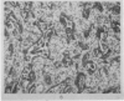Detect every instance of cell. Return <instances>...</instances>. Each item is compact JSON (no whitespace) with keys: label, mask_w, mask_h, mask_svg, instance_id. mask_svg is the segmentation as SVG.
I'll return each mask as SVG.
<instances>
[{"label":"cell","mask_w":124,"mask_h":101,"mask_svg":"<svg viewBox=\"0 0 124 101\" xmlns=\"http://www.w3.org/2000/svg\"><path fill=\"white\" fill-rule=\"evenodd\" d=\"M86 75L83 74V73H78L77 74V76H76V80H75V83H76V86H77V89H78V91L79 92H82L85 90V87H86Z\"/></svg>","instance_id":"obj_1"},{"label":"cell","mask_w":124,"mask_h":101,"mask_svg":"<svg viewBox=\"0 0 124 101\" xmlns=\"http://www.w3.org/2000/svg\"><path fill=\"white\" fill-rule=\"evenodd\" d=\"M72 57H70V55H68V53L66 51V53H63V59H62V65L63 66H66V67H70L72 64H73V61H72Z\"/></svg>","instance_id":"obj_2"},{"label":"cell","mask_w":124,"mask_h":101,"mask_svg":"<svg viewBox=\"0 0 124 101\" xmlns=\"http://www.w3.org/2000/svg\"><path fill=\"white\" fill-rule=\"evenodd\" d=\"M35 25L39 28V30H40V31L42 33V34L46 31L47 28H48V25H47V24L44 21V20H39V21H36V23H35Z\"/></svg>","instance_id":"obj_3"},{"label":"cell","mask_w":124,"mask_h":101,"mask_svg":"<svg viewBox=\"0 0 124 101\" xmlns=\"http://www.w3.org/2000/svg\"><path fill=\"white\" fill-rule=\"evenodd\" d=\"M52 35H55V29H54V28H50V29H47V33L45 34L44 39H45V40H50Z\"/></svg>","instance_id":"obj_4"},{"label":"cell","mask_w":124,"mask_h":101,"mask_svg":"<svg viewBox=\"0 0 124 101\" xmlns=\"http://www.w3.org/2000/svg\"><path fill=\"white\" fill-rule=\"evenodd\" d=\"M109 11L112 13V14H116V15H119V13H120V6H119V3L116 5V6H112L110 9H109Z\"/></svg>","instance_id":"obj_5"},{"label":"cell","mask_w":124,"mask_h":101,"mask_svg":"<svg viewBox=\"0 0 124 101\" xmlns=\"http://www.w3.org/2000/svg\"><path fill=\"white\" fill-rule=\"evenodd\" d=\"M107 39H108V30H104V31H102V34L99 35V40L103 43H107Z\"/></svg>","instance_id":"obj_6"},{"label":"cell","mask_w":124,"mask_h":101,"mask_svg":"<svg viewBox=\"0 0 124 101\" xmlns=\"http://www.w3.org/2000/svg\"><path fill=\"white\" fill-rule=\"evenodd\" d=\"M104 30H107V28H106L104 25H98L97 31H96V36H97V39H98V40H99V35L102 34V31H104Z\"/></svg>","instance_id":"obj_7"},{"label":"cell","mask_w":124,"mask_h":101,"mask_svg":"<svg viewBox=\"0 0 124 101\" xmlns=\"http://www.w3.org/2000/svg\"><path fill=\"white\" fill-rule=\"evenodd\" d=\"M92 56H93V53H89V51H88L83 57H82V65H85L87 61H89V59H91Z\"/></svg>","instance_id":"obj_8"},{"label":"cell","mask_w":124,"mask_h":101,"mask_svg":"<svg viewBox=\"0 0 124 101\" xmlns=\"http://www.w3.org/2000/svg\"><path fill=\"white\" fill-rule=\"evenodd\" d=\"M27 79H29V81H30L31 84L35 83V81H36V73H35V71H30V73H29Z\"/></svg>","instance_id":"obj_9"},{"label":"cell","mask_w":124,"mask_h":101,"mask_svg":"<svg viewBox=\"0 0 124 101\" xmlns=\"http://www.w3.org/2000/svg\"><path fill=\"white\" fill-rule=\"evenodd\" d=\"M40 53H42V50H41V47L36 44V45L34 46V49L31 50V54H32V55H36V54H40Z\"/></svg>","instance_id":"obj_10"},{"label":"cell","mask_w":124,"mask_h":101,"mask_svg":"<svg viewBox=\"0 0 124 101\" xmlns=\"http://www.w3.org/2000/svg\"><path fill=\"white\" fill-rule=\"evenodd\" d=\"M89 14H91V9L89 8H85L83 9V13H82L83 19H89Z\"/></svg>","instance_id":"obj_11"},{"label":"cell","mask_w":124,"mask_h":101,"mask_svg":"<svg viewBox=\"0 0 124 101\" xmlns=\"http://www.w3.org/2000/svg\"><path fill=\"white\" fill-rule=\"evenodd\" d=\"M93 56H101L102 54H103V51H102V50H101V47H94V49H93Z\"/></svg>","instance_id":"obj_12"},{"label":"cell","mask_w":124,"mask_h":101,"mask_svg":"<svg viewBox=\"0 0 124 101\" xmlns=\"http://www.w3.org/2000/svg\"><path fill=\"white\" fill-rule=\"evenodd\" d=\"M92 9H96V10H98V11H103V5L101 4V3H94L92 5Z\"/></svg>","instance_id":"obj_13"},{"label":"cell","mask_w":124,"mask_h":101,"mask_svg":"<svg viewBox=\"0 0 124 101\" xmlns=\"http://www.w3.org/2000/svg\"><path fill=\"white\" fill-rule=\"evenodd\" d=\"M44 79H45V84H47V85L52 84V77H51V75L45 74V75H44Z\"/></svg>","instance_id":"obj_14"},{"label":"cell","mask_w":124,"mask_h":101,"mask_svg":"<svg viewBox=\"0 0 124 101\" xmlns=\"http://www.w3.org/2000/svg\"><path fill=\"white\" fill-rule=\"evenodd\" d=\"M106 20H108V19H107L106 16L102 15V16H98V18H97V23H98V25H103V23H104Z\"/></svg>","instance_id":"obj_15"},{"label":"cell","mask_w":124,"mask_h":101,"mask_svg":"<svg viewBox=\"0 0 124 101\" xmlns=\"http://www.w3.org/2000/svg\"><path fill=\"white\" fill-rule=\"evenodd\" d=\"M60 24L63 28H67V21H66V18L63 15H61V18H60Z\"/></svg>","instance_id":"obj_16"},{"label":"cell","mask_w":124,"mask_h":101,"mask_svg":"<svg viewBox=\"0 0 124 101\" xmlns=\"http://www.w3.org/2000/svg\"><path fill=\"white\" fill-rule=\"evenodd\" d=\"M108 49H109V45H107L106 43H103V41H101V50H102L103 53H106V51H107Z\"/></svg>","instance_id":"obj_17"},{"label":"cell","mask_w":124,"mask_h":101,"mask_svg":"<svg viewBox=\"0 0 124 101\" xmlns=\"http://www.w3.org/2000/svg\"><path fill=\"white\" fill-rule=\"evenodd\" d=\"M36 85L35 84H32V85H30V86H27V91L29 92H36Z\"/></svg>","instance_id":"obj_18"},{"label":"cell","mask_w":124,"mask_h":101,"mask_svg":"<svg viewBox=\"0 0 124 101\" xmlns=\"http://www.w3.org/2000/svg\"><path fill=\"white\" fill-rule=\"evenodd\" d=\"M73 91H75V87L71 86V85H67L66 89L63 90V92H73Z\"/></svg>","instance_id":"obj_19"},{"label":"cell","mask_w":124,"mask_h":101,"mask_svg":"<svg viewBox=\"0 0 124 101\" xmlns=\"http://www.w3.org/2000/svg\"><path fill=\"white\" fill-rule=\"evenodd\" d=\"M31 8H32V3L31 1H29V3H26L24 5V9L26 10V11H31Z\"/></svg>","instance_id":"obj_20"},{"label":"cell","mask_w":124,"mask_h":101,"mask_svg":"<svg viewBox=\"0 0 124 101\" xmlns=\"http://www.w3.org/2000/svg\"><path fill=\"white\" fill-rule=\"evenodd\" d=\"M78 45H79V47H81L82 50H88V45H87L86 43H83V41H79Z\"/></svg>","instance_id":"obj_21"},{"label":"cell","mask_w":124,"mask_h":101,"mask_svg":"<svg viewBox=\"0 0 124 101\" xmlns=\"http://www.w3.org/2000/svg\"><path fill=\"white\" fill-rule=\"evenodd\" d=\"M31 69H32V65H27V66H25V69H24V74H29V73L31 71Z\"/></svg>","instance_id":"obj_22"},{"label":"cell","mask_w":124,"mask_h":101,"mask_svg":"<svg viewBox=\"0 0 124 101\" xmlns=\"http://www.w3.org/2000/svg\"><path fill=\"white\" fill-rule=\"evenodd\" d=\"M61 66H62V61H57V63H55V65H54L55 69H60Z\"/></svg>","instance_id":"obj_23"},{"label":"cell","mask_w":124,"mask_h":101,"mask_svg":"<svg viewBox=\"0 0 124 101\" xmlns=\"http://www.w3.org/2000/svg\"><path fill=\"white\" fill-rule=\"evenodd\" d=\"M112 30H113L114 33H117V34H119V33H120V28H119V26H114V28H112Z\"/></svg>","instance_id":"obj_24"},{"label":"cell","mask_w":124,"mask_h":101,"mask_svg":"<svg viewBox=\"0 0 124 101\" xmlns=\"http://www.w3.org/2000/svg\"><path fill=\"white\" fill-rule=\"evenodd\" d=\"M36 91H39V92H44L45 91V87H44V85H41V86H39L37 87V90Z\"/></svg>","instance_id":"obj_25"},{"label":"cell","mask_w":124,"mask_h":101,"mask_svg":"<svg viewBox=\"0 0 124 101\" xmlns=\"http://www.w3.org/2000/svg\"><path fill=\"white\" fill-rule=\"evenodd\" d=\"M113 51H114V53H117V54H118V53H119V45H117V46L114 47V50H113Z\"/></svg>","instance_id":"obj_26"},{"label":"cell","mask_w":124,"mask_h":101,"mask_svg":"<svg viewBox=\"0 0 124 101\" xmlns=\"http://www.w3.org/2000/svg\"><path fill=\"white\" fill-rule=\"evenodd\" d=\"M9 51H10V53L14 51V45H10V46H9Z\"/></svg>","instance_id":"obj_27"},{"label":"cell","mask_w":124,"mask_h":101,"mask_svg":"<svg viewBox=\"0 0 124 101\" xmlns=\"http://www.w3.org/2000/svg\"><path fill=\"white\" fill-rule=\"evenodd\" d=\"M29 60H30L29 56H25V57H24V61H29Z\"/></svg>","instance_id":"obj_28"}]
</instances>
